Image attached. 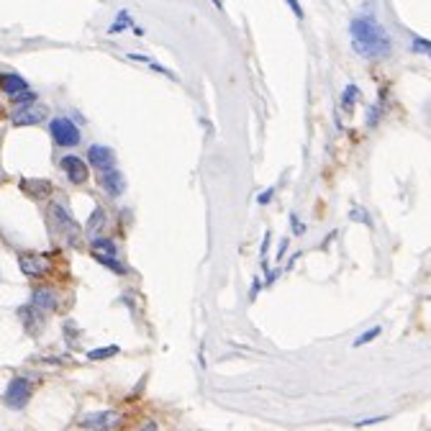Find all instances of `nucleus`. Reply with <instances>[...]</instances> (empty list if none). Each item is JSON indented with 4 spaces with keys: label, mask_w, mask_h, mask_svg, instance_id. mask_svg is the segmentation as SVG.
<instances>
[{
    "label": "nucleus",
    "mask_w": 431,
    "mask_h": 431,
    "mask_svg": "<svg viewBox=\"0 0 431 431\" xmlns=\"http://www.w3.org/2000/svg\"><path fill=\"white\" fill-rule=\"evenodd\" d=\"M349 33H352V49L365 59H385L393 52L390 33L380 26L378 19L370 14L354 16L349 24Z\"/></svg>",
    "instance_id": "nucleus-1"
},
{
    "label": "nucleus",
    "mask_w": 431,
    "mask_h": 431,
    "mask_svg": "<svg viewBox=\"0 0 431 431\" xmlns=\"http://www.w3.org/2000/svg\"><path fill=\"white\" fill-rule=\"evenodd\" d=\"M49 221H52L54 232H59L67 239V244L75 246L80 242V226L75 224L72 213L67 211V206L62 203V200H54L52 206H49Z\"/></svg>",
    "instance_id": "nucleus-2"
},
{
    "label": "nucleus",
    "mask_w": 431,
    "mask_h": 431,
    "mask_svg": "<svg viewBox=\"0 0 431 431\" xmlns=\"http://www.w3.org/2000/svg\"><path fill=\"white\" fill-rule=\"evenodd\" d=\"M90 251H93V257L103 264V267H108V270L118 272V275H126V272H129V267H126V264H123V259L118 257V249H116V244H113L110 239L95 237V239H93V244H90Z\"/></svg>",
    "instance_id": "nucleus-3"
},
{
    "label": "nucleus",
    "mask_w": 431,
    "mask_h": 431,
    "mask_svg": "<svg viewBox=\"0 0 431 431\" xmlns=\"http://www.w3.org/2000/svg\"><path fill=\"white\" fill-rule=\"evenodd\" d=\"M33 395V383L28 378H14L11 383H8L6 388V395H3V400H6V405L11 408V411H21V408H26L28 400H31Z\"/></svg>",
    "instance_id": "nucleus-4"
},
{
    "label": "nucleus",
    "mask_w": 431,
    "mask_h": 431,
    "mask_svg": "<svg viewBox=\"0 0 431 431\" xmlns=\"http://www.w3.org/2000/svg\"><path fill=\"white\" fill-rule=\"evenodd\" d=\"M49 131H52V139L57 147H78L80 144V129L70 118H54L49 123Z\"/></svg>",
    "instance_id": "nucleus-5"
},
{
    "label": "nucleus",
    "mask_w": 431,
    "mask_h": 431,
    "mask_svg": "<svg viewBox=\"0 0 431 431\" xmlns=\"http://www.w3.org/2000/svg\"><path fill=\"white\" fill-rule=\"evenodd\" d=\"M118 421H121V416L116 411H95L80 418V426L85 431H113Z\"/></svg>",
    "instance_id": "nucleus-6"
},
{
    "label": "nucleus",
    "mask_w": 431,
    "mask_h": 431,
    "mask_svg": "<svg viewBox=\"0 0 431 431\" xmlns=\"http://www.w3.org/2000/svg\"><path fill=\"white\" fill-rule=\"evenodd\" d=\"M59 167H62V172L67 175V180H70L72 185H85L88 177H90V170H88L85 160H80V157H75V155L62 157Z\"/></svg>",
    "instance_id": "nucleus-7"
},
{
    "label": "nucleus",
    "mask_w": 431,
    "mask_h": 431,
    "mask_svg": "<svg viewBox=\"0 0 431 431\" xmlns=\"http://www.w3.org/2000/svg\"><path fill=\"white\" fill-rule=\"evenodd\" d=\"M88 160L90 165L98 170V172H110V170H116V155H113V149L103 147V144H93L88 149Z\"/></svg>",
    "instance_id": "nucleus-8"
},
{
    "label": "nucleus",
    "mask_w": 431,
    "mask_h": 431,
    "mask_svg": "<svg viewBox=\"0 0 431 431\" xmlns=\"http://www.w3.org/2000/svg\"><path fill=\"white\" fill-rule=\"evenodd\" d=\"M46 116H49L46 105L33 103V105H24V108L16 110L11 121H14V126H36V123H41Z\"/></svg>",
    "instance_id": "nucleus-9"
},
{
    "label": "nucleus",
    "mask_w": 431,
    "mask_h": 431,
    "mask_svg": "<svg viewBox=\"0 0 431 431\" xmlns=\"http://www.w3.org/2000/svg\"><path fill=\"white\" fill-rule=\"evenodd\" d=\"M19 318L21 323H24V328H26L28 334H41V328H44V311H39L36 306H21L19 308Z\"/></svg>",
    "instance_id": "nucleus-10"
},
{
    "label": "nucleus",
    "mask_w": 431,
    "mask_h": 431,
    "mask_svg": "<svg viewBox=\"0 0 431 431\" xmlns=\"http://www.w3.org/2000/svg\"><path fill=\"white\" fill-rule=\"evenodd\" d=\"M98 185L103 187L110 198H118V195H123V190H126V180H123V175L118 172V170L100 172V177H98Z\"/></svg>",
    "instance_id": "nucleus-11"
},
{
    "label": "nucleus",
    "mask_w": 431,
    "mask_h": 431,
    "mask_svg": "<svg viewBox=\"0 0 431 431\" xmlns=\"http://www.w3.org/2000/svg\"><path fill=\"white\" fill-rule=\"evenodd\" d=\"M19 267L26 277H41L46 272V262L39 257V254H31V251L19 254Z\"/></svg>",
    "instance_id": "nucleus-12"
},
{
    "label": "nucleus",
    "mask_w": 431,
    "mask_h": 431,
    "mask_svg": "<svg viewBox=\"0 0 431 431\" xmlns=\"http://www.w3.org/2000/svg\"><path fill=\"white\" fill-rule=\"evenodd\" d=\"M31 306H36L39 311H44V313H49V311L57 308V293H54L52 288H33L31 290Z\"/></svg>",
    "instance_id": "nucleus-13"
},
{
    "label": "nucleus",
    "mask_w": 431,
    "mask_h": 431,
    "mask_svg": "<svg viewBox=\"0 0 431 431\" xmlns=\"http://www.w3.org/2000/svg\"><path fill=\"white\" fill-rule=\"evenodd\" d=\"M21 190L26 195H31L33 200H44L52 195V182L49 180H24L21 182Z\"/></svg>",
    "instance_id": "nucleus-14"
},
{
    "label": "nucleus",
    "mask_w": 431,
    "mask_h": 431,
    "mask_svg": "<svg viewBox=\"0 0 431 431\" xmlns=\"http://www.w3.org/2000/svg\"><path fill=\"white\" fill-rule=\"evenodd\" d=\"M103 226H105V211L103 206H95L90 213V219H88V224H85V234L90 239H95L98 234L103 232Z\"/></svg>",
    "instance_id": "nucleus-15"
},
{
    "label": "nucleus",
    "mask_w": 431,
    "mask_h": 431,
    "mask_svg": "<svg viewBox=\"0 0 431 431\" xmlns=\"http://www.w3.org/2000/svg\"><path fill=\"white\" fill-rule=\"evenodd\" d=\"M0 90H6L8 95L14 98L19 95V93L28 90V88H26V80L19 78V75H0Z\"/></svg>",
    "instance_id": "nucleus-16"
},
{
    "label": "nucleus",
    "mask_w": 431,
    "mask_h": 431,
    "mask_svg": "<svg viewBox=\"0 0 431 431\" xmlns=\"http://www.w3.org/2000/svg\"><path fill=\"white\" fill-rule=\"evenodd\" d=\"M118 352H121V347H118V344H110V347H100V349H90V352H88V360H93V362L108 360V357H116Z\"/></svg>",
    "instance_id": "nucleus-17"
},
{
    "label": "nucleus",
    "mask_w": 431,
    "mask_h": 431,
    "mask_svg": "<svg viewBox=\"0 0 431 431\" xmlns=\"http://www.w3.org/2000/svg\"><path fill=\"white\" fill-rule=\"evenodd\" d=\"M349 221H354V224H365L367 229H373V219H370V213H367L365 208H360V206H352V211H349Z\"/></svg>",
    "instance_id": "nucleus-18"
},
{
    "label": "nucleus",
    "mask_w": 431,
    "mask_h": 431,
    "mask_svg": "<svg viewBox=\"0 0 431 431\" xmlns=\"http://www.w3.org/2000/svg\"><path fill=\"white\" fill-rule=\"evenodd\" d=\"M383 334V326H373L370 331H365V334H360L357 339H354L352 347H365V344H370V341H375L378 336Z\"/></svg>",
    "instance_id": "nucleus-19"
},
{
    "label": "nucleus",
    "mask_w": 431,
    "mask_h": 431,
    "mask_svg": "<svg viewBox=\"0 0 431 431\" xmlns=\"http://www.w3.org/2000/svg\"><path fill=\"white\" fill-rule=\"evenodd\" d=\"M357 95H360L357 85H347V90H344V95H341V105H344V110L354 108V100H357Z\"/></svg>",
    "instance_id": "nucleus-20"
},
{
    "label": "nucleus",
    "mask_w": 431,
    "mask_h": 431,
    "mask_svg": "<svg viewBox=\"0 0 431 431\" xmlns=\"http://www.w3.org/2000/svg\"><path fill=\"white\" fill-rule=\"evenodd\" d=\"M411 49H413V52H416V54H424V57H429V59H431V41H429V39H421V36H413Z\"/></svg>",
    "instance_id": "nucleus-21"
},
{
    "label": "nucleus",
    "mask_w": 431,
    "mask_h": 431,
    "mask_svg": "<svg viewBox=\"0 0 431 431\" xmlns=\"http://www.w3.org/2000/svg\"><path fill=\"white\" fill-rule=\"evenodd\" d=\"M11 100H14V105H21V108H24V105H33L36 103V93L24 90V93H19V95L11 98Z\"/></svg>",
    "instance_id": "nucleus-22"
},
{
    "label": "nucleus",
    "mask_w": 431,
    "mask_h": 431,
    "mask_svg": "<svg viewBox=\"0 0 431 431\" xmlns=\"http://www.w3.org/2000/svg\"><path fill=\"white\" fill-rule=\"evenodd\" d=\"M126 26H131V16L126 14V11H121V14H118V21L108 28V31H110V33H118V31H123Z\"/></svg>",
    "instance_id": "nucleus-23"
},
{
    "label": "nucleus",
    "mask_w": 431,
    "mask_h": 431,
    "mask_svg": "<svg viewBox=\"0 0 431 431\" xmlns=\"http://www.w3.org/2000/svg\"><path fill=\"white\" fill-rule=\"evenodd\" d=\"M290 229H293V234H296V237H301V234H306V224H301V219H298V213H290Z\"/></svg>",
    "instance_id": "nucleus-24"
},
{
    "label": "nucleus",
    "mask_w": 431,
    "mask_h": 431,
    "mask_svg": "<svg viewBox=\"0 0 431 431\" xmlns=\"http://www.w3.org/2000/svg\"><path fill=\"white\" fill-rule=\"evenodd\" d=\"M272 195H275V187H267V190H262V193L257 195V203L259 206H267L272 200Z\"/></svg>",
    "instance_id": "nucleus-25"
},
{
    "label": "nucleus",
    "mask_w": 431,
    "mask_h": 431,
    "mask_svg": "<svg viewBox=\"0 0 431 431\" xmlns=\"http://www.w3.org/2000/svg\"><path fill=\"white\" fill-rule=\"evenodd\" d=\"M288 246H290V242H288V239H280V246H277V254H275L277 264L283 262V257H285V251H288Z\"/></svg>",
    "instance_id": "nucleus-26"
},
{
    "label": "nucleus",
    "mask_w": 431,
    "mask_h": 431,
    "mask_svg": "<svg viewBox=\"0 0 431 431\" xmlns=\"http://www.w3.org/2000/svg\"><path fill=\"white\" fill-rule=\"evenodd\" d=\"M270 239H272V234H270V232H264V242H262V257H264V267H267V249H270Z\"/></svg>",
    "instance_id": "nucleus-27"
},
{
    "label": "nucleus",
    "mask_w": 431,
    "mask_h": 431,
    "mask_svg": "<svg viewBox=\"0 0 431 431\" xmlns=\"http://www.w3.org/2000/svg\"><path fill=\"white\" fill-rule=\"evenodd\" d=\"M288 6L293 8V14H296V19H303V8H301V3H298V0H288Z\"/></svg>",
    "instance_id": "nucleus-28"
},
{
    "label": "nucleus",
    "mask_w": 431,
    "mask_h": 431,
    "mask_svg": "<svg viewBox=\"0 0 431 431\" xmlns=\"http://www.w3.org/2000/svg\"><path fill=\"white\" fill-rule=\"evenodd\" d=\"M139 431H160V424L149 418V421H144V426H142V429H139Z\"/></svg>",
    "instance_id": "nucleus-29"
},
{
    "label": "nucleus",
    "mask_w": 431,
    "mask_h": 431,
    "mask_svg": "<svg viewBox=\"0 0 431 431\" xmlns=\"http://www.w3.org/2000/svg\"><path fill=\"white\" fill-rule=\"evenodd\" d=\"M251 283H254V285H251V293H249V296L254 298V296H257V290H262V283H264V280H259V277H254Z\"/></svg>",
    "instance_id": "nucleus-30"
},
{
    "label": "nucleus",
    "mask_w": 431,
    "mask_h": 431,
    "mask_svg": "<svg viewBox=\"0 0 431 431\" xmlns=\"http://www.w3.org/2000/svg\"><path fill=\"white\" fill-rule=\"evenodd\" d=\"M380 421H385V416H373V418H367V421H360L357 426H370V424H380Z\"/></svg>",
    "instance_id": "nucleus-31"
},
{
    "label": "nucleus",
    "mask_w": 431,
    "mask_h": 431,
    "mask_svg": "<svg viewBox=\"0 0 431 431\" xmlns=\"http://www.w3.org/2000/svg\"><path fill=\"white\" fill-rule=\"evenodd\" d=\"M211 3H213V6H216V8H219V11H221V8H224V0H211Z\"/></svg>",
    "instance_id": "nucleus-32"
}]
</instances>
